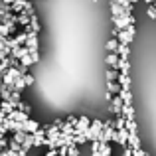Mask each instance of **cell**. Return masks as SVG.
Returning a JSON list of instances; mask_svg holds the SVG:
<instances>
[{
	"label": "cell",
	"mask_w": 156,
	"mask_h": 156,
	"mask_svg": "<svg viewBox=\"0 0 156 156\" xmlns=\"http://www.w3.org/2000/svg\"><path fill=\"white\" fill-rule=\"evenodd\" d=\"M144 2H146V4H152V2H154V0H144Z\"/></svg>",
	"instance_id": "22"
},
{
	"label": "cell",
	"mask_w": 156,
	"mask_h": 156,
	"mask_svg": "<svg viewBox=\"0 0 156 156\" xmlns=\"http://www.w3.org/2000/svg\"><path fill=\"white\" fill-rule=\"evenodd\" d=\"M107 89H109V95H119L121 85H119L117 81H107Z\"/></svg>",
	"instance_id": "9"
},
{
	"label": "cell",
	"mask_w": 156,
	"mask_h": 156,
	"mask_svg": "<svg viewBox=\"0 0 156 156\" xmlns=\"http://www.w3.org/2000/svg\"><path fill=\"white\" fill-rule=\"evenodd\" d=\"M67 156H79V146L77 144H71V146H67V152H65Z\"/></svg>",
	"instance_id": "17"
},
{
	"label": "cell",
	"mask_w": 156,
	"mask_h": 156,
	"mask_svg": "<svg viewBox=\"0 0 156 156\" xmlns=\"http://www.w3.org/2000/svg\"><path fill=\"white\" fill-rule=\"evenodd\" d=\"M146 152L142 148H133V156H144Z\"/></svg>",
	"instance_id": "20"
},
{
	"label": "cell",
	"mask_w": 156,
	"mask_h": 156,
	"mask_svg": "<svg viewBox=\"0 0 156 156\" xmlns=\"http://www.w3.org/2000/svg\"><path fill=\"white\" fill-rule=\"evenodd\" d=\"M6 119H10V121H18V122H24V121H28V119H30V115L24 113V111L14 109V111H10V113L6 115Z\"/></svg>",
	"instance_id": "1"
},
{
	"label": "cell",
	"mask_w": 156,
	"mask_h": 156,
	"mask_svg": "<svg viewBox=\"0 0 156 156\" xmlns=\"http://www.w3.org/2000/svg\"><path fill=\"white\" fill-rule=\"evenodd\" d=\"M129 51H130L129 44H121L119 42V48H117V55L119 57H129Z\"/></svg>",
	"instance_id": "8"
},
{
	"label": "cell",
	"mask_w": 156,
	"mask_h": 156,
	"mask_svg": "<svg viewBox=\"0 0 156 156\" xmlns=\"http://www.w3.org/2000/svg\"><path fill=\"white\" fill-rule=\"evenodd\" d=\"M16 109H18V111H24V113H28V115L32 113V107L26 105V103H22V101H18V103H16Z\"/></svg>",
	"instance_id": "16"
},
{
	"label": "cell",
	"mask_w": 156,
	"mask_h": 156,
	"mask_svg": "<svg viewBox=\"0 0 156 156\" xmlns=\"http://www.w3.org/2000/svg\"><path fill=\"white\" fill-rule=\"evenodd\" d=\"M109 4H111V12H113V16H121L122 14V10H125V8H122L117 0H111Z\"/></svg>",
	"instance_id": "11"
},
{
	"label": "cell",
	"mask_w": 156,
	"mask_h": 156,
	"mask_svg": "<svg viewBox=\"0 0 156 156\" xmlns=\"http://www.w3.org/2000/svg\"><path fill=\"white\" fill-rule=\"evenodd\" d=\"M22 79H24V83H26V87H30V85L34 83V77H32L30 73H24V75H22Z\"/></svg>",
	"instance_id": "18"
},
{
	"label": "cell",
	"mask_w": 156,
	"mask_h": 156,
	"mask_svg": "<svg viewBox=\"0 0 156 156\" xmlns=\"http://www.w3.org/2000/svg\"><path fill=\"white\" fill-rule=\"evenodd\" d=\"M20 63H22V65H26V67H30V65H34V63H36V61L32 59V55H30V53H26V55H24L22 59H20Z\"/></svg>",
	"instance_id": "15"
},
{
	"label": "cell",
	"mask_w": 156,
	"mask_h": 156,
	"mask_svg": "<svg viewBox=\"0 0 156 156\" xmlns=\"http://www.w3.org/2000/svg\"><path fill=\"white\" fill-rule=\"evenodd\" d=\"M117 77H119V71L117 69H107V81H117Z\"/></svg>",
	"instance_id": "14"
},
{
	"label": "cell",
	"mask_w": 156,
	"mask_h": 156,
	"mask_svg": "<svg viewBox=\"0 0 156 156\" xmlns=\"http://www.w3.org/2000/svg\"><path fill=\"white\" fill-rule=\"evenodd\" d=\"M121 115H122L125 119H134V109H133V105H122Z\"/></svg>",
	"instance_id": "10"
},
{
	"label": "cell",
	"mask_w": 156,
	"mask_h": 156,
	"mask_svg": "<svg viewBox=\"0 0 156 156\" xmlns=\"http://www.w3.org/2000/svg\"><path fill=\"white\" fill-rule=\"evenodd\" d=\"M117 83L121 85V89H130V77H129V73H121V71H119Z\"/></svg>",
	"instance_id": "4"
},
{
	"label": "cell",
	"mask_w": 156,
	"mask_h": 156,
	"mask_svg": "<svg viewBox=\"0 0 156 156\" xmlns=\"http://www.w3.org/2000/svg\"><path fill=\"white\" fill-rule=\"evenodd\" d=\"M109 101H111V111H113L115 115H121V109H122V101H121V97H119V95H113Z\"/></svg>",
	"instance_id": "2"
},
{
	"label": "cell",
	"mask_w": 156,
	"mask_h": 156,
	"mask_svg": "<svg viewBox=\"0 0 156 156\" xmlns=\"http://www.w3.org/2000/svg\"><path fill=\"white\" fill-rule=\"evenodd\" d=\"M91 156H101V154H99V150H97V152H91Z\"/></svg>",
	"instance_id": "21"
},
{
	"label": "cell",
	"mask_w": 156,
	"mask_h": 156,
	"mask_svg": "<svg viewBox=\"0 0 156 156\" xmlns=\"http://www.w3.org/2000/svg\"><path fill=\"white\" fill-rule=\"evenodd\" d=\"M119 97H121L122 105H133V95H130V89H121V91H119Z\"/></svg>",
	"instance_id": "5"
},
{
	"label": "cell",
	"mask_w": 156,
	"mask_h": 156,
	"mask_svg": "<svg viewBox=\"0 0 156 156\" xmlns=\"http://www.w3.org/2000/svg\"><path fill=\"white\" fill-rule=\"evenodd\" d=\"M117 63H119V55L117 53H109V55H107V65H109L111 69H117Z\"/></svg>",
	"instance_id": "12"
},
{
	"label": "cell",
	"mask_w": 156,
	"mask_h": 156,
	"mask_svg": "<svg viewBox=\"0 0 156 156\" xmlns=\"http://www.w3.org/2000/svg\"><path fill=\"white\" fill-rule=\"evenodd\" d=\"M148 16H150L152 20H156V8L152 6V4H148Z\"/></svg>",
	"instance_id": "19"
},
{
	"label": "cell",
	"mask_w": 156,
	"mask_h": 156,
	"mask_svg": "<svg viewBox=\"0 0 156 156\" xmlns=\"http://www.w3.org/2000/svg\"><path fill=\"white\" fill-rule=\"evenodd\" d=\"M130 148H140V138H138V133H129V144Z\"/></svg>",
	"instance_id": "6"
},
{
	"label": "cell",
	"mask_w": 156,
	"mask_h": 156,
	"mask_svg": "<svg viewBox=\"0 0 156 156\" xmlns=\"http://www.w3.org/2000/svg\"><path fill=\"white\" fill-rule=\"evenodd\" d=\"M26 53H28V48L26 46H18V48H14V50L10 51V57H14L16 61H20L24 55H26Z\"/></svg>",
	"instance_id": "3"
},
{
	"label": "cell",
	"mask_w": 156,
	"mask_h": 156,
	"mask_svg": "<svg viewBox=\"0 0 156 156\" xmlns=\"http://www.w3.org/2000/svg\"><path fill=\"white\" fill-rule=\"evenodd\" d=\"M117 48H119L117 40H109V42H107V50H109V53H117Z\"/></svg>",
	"instance_id": "13"
},
{
	"label": "cell",
	"mask_w": 156,
	"mask_h": 156,
	"mask_svg": "<svg viewBox=\"0 0 156 156\" xmlns=\"http://www.w3.org/2000/svg\"><path fill=\"white\" fill-rule=\"evenodd\" d=\"M117 69H119L121 73H129V69H130V63H129V59H126V57H119Z\"/></svg>",
	"instance_id": "7"
}]
</instances>
